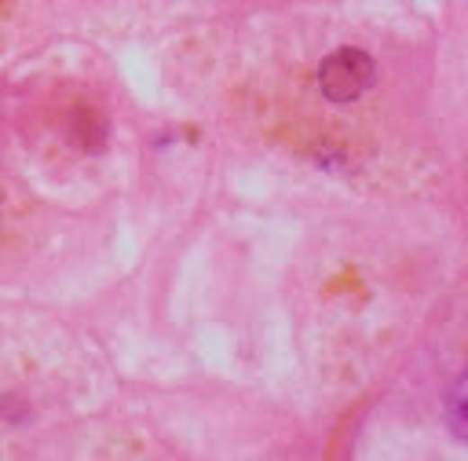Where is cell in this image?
Masks as SVG:
<instances>
[{
  "label": "cell",
  "instance_id": "cell-2",
  "mask_svg": "<svg viewBox=\"0 0 468 461\" xmlns=\"http://www.w3.org/2000/svg\"><path fill=\"white\" fill-rule=\"evenodd\" d=\"M464 399H468V377H457L454 392H450V429H454L457 439H468V407H464Z\"/></svg>",
  "mask_w": 468,
  "mask_h": 461
},
{
  "label": "cell",
  "instance_id": "cell-1",
  "mask_svg": "<svg viewBox=\"0 0 468 461\" xmlns=\"http://www.w3.org/2000/svg\"><path fill=\"white\" fill-rule=\"evenodd\" d=\"M377 85V63L363 48H337L319 67V88L329 103H351Z\"/></svg>",
  "mask_w": 468,
  "mask_h": 461
}]
</instances>
